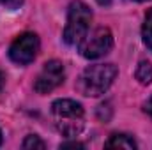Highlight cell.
Returning <instances> with one entry per match:
<instances>
[{
    "instance_id": "9",
    "label": "cell",
    "mask_w": 152,
    "mask_h": 150,
    "mask_svg": "<svg viewBox=\"0 0 152 150\" xmlns=\"http://www.w3.org/2000/svg\"><path fill=\"white\" fill-rule=\"evenodd\" d=\"M142 36H143V42L147 44V48L152 50V9L145 14V21L142 27Z\"/></svg>"
},
{
    "instance_id": "16",
    "label": "cell",
    "mask_w": 152,
    "mask_h": 150,
    "mask_svg": "<svg viewBox=\"0 0 152 150\" xmlns=\"http://www.w3.org/2000/svg\"><path fill=\"white\" fill-rule=\"evenodd\" d=\"M133 2H147V0H133Z\"/></svg>"
},
{
    "instance_id": "17",
    "label": "cell",
    "mask_w": 152,
    "mask_h": 150,
    "mask_svg": "<svg viewBox=\"0 0 152 150\" xmlns=\"http://www.w3.org/2000/svg\"><path fill=\"white\" fill-rule=\"evenodd\" d=\"M0 145H2V133H0Z\"/></svg>"
},
{
    "instance_id": "5",
    "label": "cell",
    "mask_w": 152,
    "mask_h": 150,
    "mask_svg": "<svg viewBox=\"0 0 152 150\" xmlns=\"http://www.w3.org/2000/svg\"><path fill=\"white\" fill-rule=\"evenodd\" d=\"M39 51V37L34 32H25L14 39L9 48V58L18 66H27L34 62Z\"/></svg>"
},
{
    "instance_id": "11",
    "label": "cell",
    "mask_w": 152,
    "mask_h": 150,
    "mask_svg": "<svg viewBox=\"0 0 152 150\" xmlns=\"http://www.w3.org/2000/svg\"><path fill=\"white\" fill-rule=\"evenodd\" d=\"M0 4L5 5L7 9H18L23 4V0H0Z\"/></svg>"
},
{
    "instance_id": "10",
    "label": "cell",
    "mask_w": 152,
    "mask_h": 150,
    "mask_svg": "<svg viewBox=\"0 0 152 150\" xmlns=\"http://www.w3.org/2000/svg\"><path fill=\"white\" fill-rule=\"evenodd\" d=\"M21 147H23L25 150H42V149H46L44 141H42L39 136H36V134H30V136H27Z\"/></svg>"
},
{
    "instance_id": "6",
    "label": "cell",
    "mask_w": 152,
    "mask_h": 150,
    "mask_svg": "<svg viewBox=\"0 0 152 150\" xmlns=\"http://www.w3.org/2000/svg\"><path fill=\"white\" fill-rule=\"evenodd\" d=\"M64 66L58 60H50L44 64V67L41 69L37 74V79L34 83V90L37 94H50L51 90H55L58 85H62L64 81Z\"/></svg>"
},
{
    "instance_id": "1",
    "label": "cell",
    "mask_w": 152,
    "mask_h": 150,
    "mask_svg": "<svg viewBox=\"0 0 152 150\" xmlns=\"http://www.w3.org/2000/svg\"><path fill=\"white\" fill-rule=\"evenodd\" d=\"M51 118L62 136H78L85 127V111L73 99H58L51 104Z\"/></svg>"
},
{
    "instance_id": "4",
    "label": "cell",
    "mask_w": 152,
    "mask_h": 150,
    "mask_svg": "<svg viewBox=\"0 0 152 150\" xmlns=\"http://www.w3.org/2000/svg\"><path fill=\"white\" fill-rule=\"evenodd\" d=\"M80 53L88 58V60H97L104 55H108L113 48V36L110 32V28L106 27H99L92 32L87 34V37L81 41V44L78 46Z\"/></svg>"
},
{
    "instance_id": "13",
    "label": "cell",
    "mask_w": 152,
    "mask_h": 150,
    "mask_svg": "<svg viewBox=\"0 0 152 150\" xmlns=\"http://www.w3.org/2000/svg\"><path fill=\"white\" fill-rule=\"evenodd\" d=\"M143 110H145V113H147V115L152 118V97L147 101V103H145V104H143Z\"/></svg>"
},
{
    "instance_id": "14",
    "label": "cell",
    "mask_w": 152,
    "mask_h": 150,
    "mask_svg": "<svg viewBox=\"0 0 152 150\" xmlns=\"http://www.w3.org/2000/svg\"><path fill=\"white\" fill-rule=\"evenodd\" d=\"M97 4H99V5H110L112 0H97Z\"/></svg>"
},
{
    "instance_id": "2",
    "label": "cell",
    "mask_w": 152,
    "mask_h": 150,
    "mask_svg": "<svg viewBox=\"0 0 152 150\" xmlns=\"http://www.w3.org/2000/svg\"><path fill=\"white\" fill-rule=\"evenodd\" d=\"M117 67L113 64H94L88 66L81 76L78 78L76 88L80 94L88 95V97H97L103 95L115 81L117 78Z\"/></svg>"
},
{
    "instance_id": "7",
    "label": "cell",
    "mask_w": 152,
    "mask_h": 150,
    "mask_svg": "<svg viewBox=\"0 0 152 150\" xmlns=\"http://www.w3.org/2000/svg\"><path fill=\"white\" fill-rule=\"evenodd\" d=\"M106 149H136V141L129 136V134H112L110 140L104 143Z\"/></svg>"
},
{
    "instance_id": "15",
    "label": "cell",
    "mask_w": 152,
    "mask_h": 150,
    "mask_svg": "<svg viewBox=\"0 0 152 150\" xmlns=\"http://www.w3.org/2000/svg\"><path fill=\"white\" fill-rule=\"evenodd\" d=\"M4 81H5V79H4V74H2V73H0V90H2V88H4Z\"/></svg>"
},
{
    "instance_id": "3",
    "label": "cell",
    "mask_w": 152,
    "mask_h": 150,
    "mask_svg": "<svg viewBox=\"0 0 152 150\" xmlns=\"http://www.w3.org/2000/svg\"><path fill=\"white\" fill-rule=\"evenodd\" d=\"M92 23V11L87 4L76 0L69 5L67 12V23L64 28V41L69 46H80L81 41L90 32Z\"/></svg>"
},
{
    "instance_id": "12",
    "label": "cell",
    "mask_w": 152,
    "mask_h": 150,
    "mask_svg": "<svg viewBox=\"0 0 152 150\" xmlns=\"http://www.w3.org/2000/svg\"><path fill=\"white\" fill-rule=\"evenodd\" d=\"M85 145L83 143H78V141H66V143H60V149H83Z\"/></svg>"
},
{
    "instance_id": "8",
    "label": "cell",
    "mask_w": 152,
    "mask_h": 150,
    "mask_svg": "<svg viewBox=\"0 0 152 150\" xmlns=\"http://www.w3.org/2000/svg\"><path fill=\"white\" fill-rule=\"evenodd\" d=\"M134 78L142 83V85H151L152 83V64L149 60H142L136 67Z\"/></svg>"
}]
</instances>
